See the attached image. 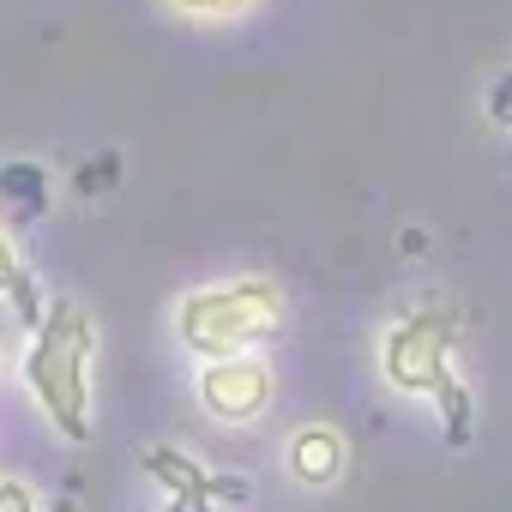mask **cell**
Returning a JSON list of instances; mask_svg holds the SVG:
<instances>
[{
    "label": "cell",
    "instance_id": "cell-11",
    "mask_svg": "<svg viewBox=\"0 0 512 512\" xmlns=\"http://www.w3.org/2000/svg\"><path fill=\"white\" fill-rule=\"evenodd\" d=\"M169 7L187 19H229V13H247L253 0H169Z\"/></svg>",
    "mask_w": 512,
    "mask_h": 512
},
{
    "label": "cell",
    "instance_id": "cell-14",
    "mask_svg": "<svg viewBox=\"0 0 512 512\" xmlns=\"http://www.w3.org/2000/svg\"><path fill=\"white\" fill-rule=\"evenodd\" d=\"M169 512H211V500H169Z\"/></svg>",
    "mask_w": 512,
    "mask_h": 512
},
{
    "label": "cell",
    "instance_id": "cell-6",
    "mask_svg": "<svg viewBox=\"0 0 512 512\" xmlns=\"http://www.w3.org/2000/svg\"><path fill=\"white\" fill-rule=\"evenodd\" d=\"M145 476L163 482L175 500H211V470L193 464L181 446H151V452H145Z\"/></svg>",
    "mask_w": 512,
    "mask_h": 512
},
{
    "label": "cell",
    "instance_id": "cell-4",
    "mask_svg": "<svg viewBox=\"0 0 512 512\" xmlns=\"http://www.w3.org/2000/svg\"><path fill=\"white\" fill-rule=\"evenodd\" d=\"M272 368L260 356H229V362H205L199 368V404L217 422H253L272 404Z\"/></svg>",
    "mask_w": 512,
    "mask_h": 512
},
{
    "label": "cell",
    "instance_id": "cell-3",
    "mask_svg": "<svg viewBox=\"0 0 512 512\" xmlns=\"http://www.w3.org/2000/svg\"><path fill=\"white\" fill-rule=\"evenodd\" d=\"M452 344H458V314L428 302V308H410L398 326H386L380 338V374L386 386L398 392H416V398H434L452 374Z\"/></svg>",
    "mask_w": 512,
    "mask_h": 512
},
{
    "label": "cell",
    "instance_id": "cell-1",
    "mask_svg": "<svg viewBox=\"0 0 512 512\" xmlns=\"http://www.w3.org/2000/svg\"><path fill=\"white\" fill-rule=\"evenodd\" d=\"M91 350L97 326L79 302L55 296L25 350V386L61 440H91Z\"/></svg>",
    "mask_w": 512,
    "mask_h": 512
},
{
    "label": "cell",
    "instance_id": "cell-2",
    "mask_svg": "<svg viewBox=\"0 0 512 512\" xmlns=\"http://www.w3.org/2000/svg\"><path fill=\"white\" fill-rule=\"evenodd\" d=\"M284 326V290L272 278H235V284H205L175 308V338L199 362H229L253 356V344Z\"/></svg>",
    "mask_w": 512,
    "mask_h": 512
},
{
    "label": "cell",
    "instance_id": "cell-12",
    "mask_svg": "<svg viewBox=\"0 0 512 512\" xmlns=\"http://www.w3.org/2000/svg\"><path fill=\"white\" fill-rule=\"evenodd\" d=\"M19 272H25V260H19V247H13V235L0 229V296L13 290V278H19Z\"/></svg>",
    "mask_w": 512,
    "mask_h": 512
},
{
    "label": "cell",
    "instance_id": "cell-7",
    "mask_svg": "<svg viewBox=\"0 0 512 512\" xmlns=\"http://www.w3.org/2000/svg\"><path fill=\"white\" fill-rule=\"evenodd\" d=\"M0 193H7L19 211H43L49 205V175L37 169V163H7V169H0Z\"/></svg>",
    "mask_w": 512,
    "mask_h": 512
},
{
    "label": "cell",
    "instance_id": "cell-8",
    "mask_svg": "<svg viewBox=\"0 0 512 512\" xmlns=\"http://www.w3.org/2000/svg\"><path fill=\"white\" fill-rule=\"evenodd\" d=\"M434 404H440V428H446V440L464 446V440H470V392H464V380H446V386L434 392Z\"/></svg>",
    "mask_w": 512,
    "mask_h": 512
},
{
    "label": "cell",
    "instance_id": "cell-10",
    "mask_svg": "<svg viewBox=\"0 0 512 512\" xmlns=\"http://www.w3.org/2000/svg\"><path fill=\"white\" fill-rule=\"evenodd\" d=\"M0 512H73V500H61V506H37V494L25 488V482H0Z\"/></svg>",
    "mask_w": 512,
    "mask_h": 512
},
{
    "label": "cell",
    "instance_id": "cell-5",
    "mask_svg": "<svg viewBox=\"0 0 512 512\" xmlns=\"http://www.w3.org/2000/svg\"><path fill=\"white\" fill-rule=\"evenodd\" d=\"M284 464H290V476H296V482H308V488H332V482L344 476V464H350V446H344V434H338V428L308 422V428H296V434H290Z\"/></svg>",
    "mask_w": 512,
    "mask_h": 512
},
{
    "label": "cell",
    "instance_id": "cell-13",
    "mask_svg": "<svg viewBox=\"0 0 512 512\" xmlns=\"http://www.w3.org/2000/svg\"><path fill=\"white\" fill-rule=\"evenodd\" d=\"M488 115H494L500 127H512V73L494 79V91H488Z\"/></svg>",
    "mask_w": 512,
    "mask_h": 512
},
{
    "label": "cell",
    "instance_id": "cell-9",
    "mask_svg": "<svg viewBox=\"0 0 512 512\" xmlns=\"http://www.w3.org/2000/svg\"><path fill=\"white\" fill-rule=\"evenodd\" d=\"M7 296H13V314H19V326H31V332H37V320L49 314V302H43V284H37L31 272H19Z\"/></svg>",
    "mask_w": 512,
    "mask_h": 512
}]
</instances>
